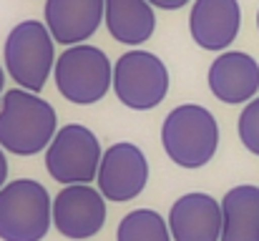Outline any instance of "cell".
<instances>
[{
  "label": "cell",
  "mask_w": 259,
  "mask_h": 241,
  "mask_svg": "<svg viewBox=\"0 0 259 241\" xmlns=\"http://www.w3.org/2000/svg\"><path fill=\"white\" fill-rule=\"evenodd\" d=\"M58 133L56 108L33 90L10 88L0 98V146L13 156L43 154Z\"/></svg>",
  "instance_id": "cell-1"
},
{
  "label": "cell",
  "mask_w": 259,
  "mask_h": 241,
  "mask_svg": "<svg viewBox=\"0 0 259 241\" xmlns=\"http://www.w3.org/2000/svg\"><path fill=\"white\" fill-rule=\"evenodd\" d=\"M161 146L179 168H204L219 149V123L214 113L199 103L176 106L161 123Z\"/></svg>",
  "instance_id": "cell-2"
},
{
  "label": "cell",
  "mask_w": 259,
  "mask_h": 241,
  "mask_svg": "<svg viewBox=\"0 0 259 241\" xmlns=\"http://www.w3.org/2000/svg\"><path fill=\"white\" fill-rule=\"evenodd\" d=\"M53 226V199L40 181L15 178L0 188V241H43Z\"/></svg>",
  "instance_id": "cell-3"
},
{
  "label": "cell",
  "mask_w": 259,
  "mask_h": 241,
  "mask_svg": "<svg viewBox=\"0 0 259 241\" xmlns=\"http://www.w3.org/2000/svg\"><path fill=\"white\" fill-rule=\"evenodd\" d=\"M53 35L46 23L40 20H23L18 23L3 45V61L5 73L10 80L18 83V88L40 93L56 68V51H53Z\"/></svg>",
  "instance_id": "cell-4"
},
{
  "label": "cell",
  "mask_w": 259,
  "mask_h": 241,
  "mask_svg": "<svg viewBox=\"0 0 259 241\" xmlns=\"http://www.w3.org/2000/svg\"><path fill=\"white\" fill-rule=\"evenodd\" d=\"M58 93L76 106H93L106 98L113 88V66L108 56L96 45H71L66 48L53 68Z\"/></svg>",
  "instance_id": "cell-5"
},
{
  "label": "cell",
  "mask_w": 259,
  "mask_h": 241,
  "mask_svg": "<svg viewBox=\"0 0 259 241\" xmlns=\"http://www.w3.org/2000/svg\"><path fill=\"white\" fill-rule=\"evenodd\" d=\"M169 68L149 51H128L113 66V93L131 111H151L169 93Z\"/></svg>",
  "instance_id": "cell-6"
},
{
  "label": "cell",
  "mask_w": 259,
  "mask_h": 241,
  "mask_svg": "<svg viewBox=\"0 0 259 241\" xmlns=\"http://www.w3.org/2000/svg\"><path fill=\"white\" fill-rule=\"evenodd\" d=\"M101 159L103 149L98 136L81 123H66L46 149V171L63 186L91 183L98 176Z\"/></svg>",
  "instance_id": "cell-7"
},
{
  "label": "cell",
  "mask_w": 259,
  "mask_h": 241,
  "mask_svg": "<svg viewBox=\"0 0 259 241\" xmlns=\"http://www.w3.org/2000/svg\"><path fill=\"white\" fill-rule=\"evenodd\" d=\"M149 161L144 151L131 141L111 143L103 151V159L98 166V191L106 196V201L126 204L144 194L149 183Z\"/></svg>",
  "instance_id": "cell-8"
},
{
  "label": "cell",
  "mask_w": 259,
  "mask_h": 241,
  "mask_svg": "<svg viewBox=\"0 0 259 241\" xmlns=\"http://www.w3.org/2000/svg\"><path fill=\"white\" fill-rule=\"evenodd\" d=\"M106 196L91 183H71L53 199V226L71 241L93 239L106 224Z\"/></svg>",
  "instance_id": "cell-9"
},
{
  "label": "cell",
  "mask_w": 259,
  "mask_h": 241,
  "mask_svg": "<svg viewBox=\"0 0 259 241\" xmlns=\"http://www.w3.org/2000/svg\"><path fill=\"white\" fill-rule=\"evenodd\" d=\"M242 8L237 0H194L189 13L191 40L211 53H224L239 35Z\"/></svg>",
  "instance_id": "cell-10"
},
{
  "label": "cell",
  "mask_w": 259,
  "mask_h": 241,
  "mask_svg": "<svg viewBox=\"0 0 259 241\" xmlns=\"http://www.w3.org/2000/svg\"><path fill=\"white\" fill-rule=\"evenodd\" d=\"M169 229L174 241H222V201L204 191L179 196L169 211Z\"/></svg>",
  "instance_id": "cell-11"
},
{
  "label": "cell",
  "mask_w": 259,
  "mask_h": 241,
  "mask_svg": "<svg viewBox=\"0 0 259 241\" xmlns=\"http://www.w3.org/2000/svg\"><path fill=\"white\" fill-rule=\"evenodd\" d=\"M209 90L217 101L239 106L257 98L259 90V63L242 51H224L219 53L206 73Z\"/></svg>",
  "instance_id": "cell-12"
},
{
  "label": "cell",
  "mask_w": 259,
  "mask_h": 241,
  "mask_svg": "<svg viewBox=\"0 0 259 241\" xmlns=\"http://www.w3.org/2000/svg\"><path fill=\"white\" fill-rule=\"evenodd\" d=\"M46 25L63 48L81 45L98 30L106 15V0H46Z\"/></svg>",
  "instance_id": "cell-13"
},
{
  "label": "cell",
  "mask_w": 259,
  "mask_h": 241,
  "mask_svg": "<svg viewBox=\"0 0 259 241\" xmlns=\"http://www.w3.org/2000/svg\"><path fill=\"white\" fill-rule=\"evenodd\" d=\"M106 28L116 43L141 45L156 30L154 5L149 0H106Z\"/></svg>",
  "instance_id": "cell-14"
},
{
  "label": "cell",
  "mask_w": 259,
  "mask_h": 241,
  "mask_svg": "<svg viewBox=\"0 0 259 241\" xmlns=\"http://www.w3.org/2000/svg\"><path fill=\"white\" fill-rule=\"evenodd\" d=\"M222 241H259V186H232L222 199Z\"/></svg>",
  "instance_id": "cell-15"
},
{
  "label": "cell",
  "mask_w": 259,
  "mask_h": 241,
  "mask_svg": "<svg viewBox=\"0 0 259 241\" xmlns=\"http://www.w3.org/2000/svg\"><path fill=\"white\" fill-rule=\"evenodd\" d=\"M116 241H174V236L169 221L159 211L134 209L118 221Z\"/></svg>",
  "instance_id": "cell-16"
},
{
  "label": "cell",
  "mask_w": 259,
  "mask_h": 241,
  "mask_svg": "<svg viewBox=\"0 0 259 241\" xmlns=\"http://www.w3.org/2000/svg\"><path fill=\"white\" fill-rule=\"evenodd\" d=\"M237 133H239L242 146H244L249 154L259 156V95L252 98V101L242 108L239 121H237Z\"/></svg>",
  "instance_id": "cell-17"
},
{
  "label": "cell",
  "mask_w": 259,
  "mask_h": 241,
  "mask_svg": "<svg viewBox=\"0 0 259 241\" xmlns=\"http://www.w3.org/2000/svg\"><path fill=\"white\" fill-rule=\"evenodd\" d=\"M154 8H161V10H179V8H184L189 0H149Z\"/></svg>",
  "instance_id": "cell-18"
},
{
  "label": "cell",
  "mask_w": 259,
  "mask_h": 241,
  "mask_svg": "<svg viewBox=\"0 0 259 241\" xmlns=\"http://www.w3.org/2000/svg\"><path fill=\"white\" fill-rule=\"evenodd\" d=\"M8 183V159H5V149L0 146V188Z\"/></svg>",
  "instance_id": "cell-19"
},
{
  "label": "cell",
  "mask_w": 259,
  "mask_h": 241,
  "mask_svg": "<svg viewBox=\"0 0 259 241\" xmlns=\"http://www.w3.org/2000/svg\"><path fill=\"white\" fill-rule=\"evenodd\" d=\"M3 90H5V71L0 66V98H3Z\"/></svg>",
  "instance_id": "cell-20"
},
{
  "label": "cell",
  "mask_w": 259,
  "mask_h": 241,
  "mask_svg": "<svg viewBox=\"0 0 259 241\" xmlns=\"http://www.w3.org/2000/svg\"><path fill=\"white\" fill-rule=\"evenodd\" d=\"M257 28H259V13H257Z\"/></svg>",
  "instance_id": "cell-21"
}]
</instances>
